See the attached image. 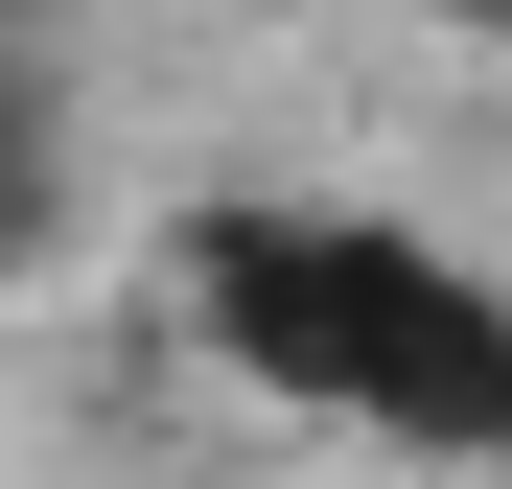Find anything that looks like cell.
Wrapping results in <instances>:
<instances>
[{
  "label": "cell",
  "instance_id": "cell-1",
  "mask_svg": "<svg viewBox=\"0 0 512 489\" xmlns=\"http://www.w3.org/2000/svg\"><path fill=\"white\" fill-rule=\"evenodd\" d=\"M163 303H187L210 373H256L326 443L512 466V280L443 257V233H396V210H187Z\"/></svg>",
  "mask_w": 512,
  "mask_h": 489
},
{
  "label": "cell",
  "instance_id": "cell-2",
  "mask_svg": "<svg viewBox=\"0 0 512 489\" xmlns=\"http://www.w3.org/2000/svg\"><path fill=\"white\" fill-rule=\"evenodd\" d=\"M419 24H466V47H512V0H419Z\"/></svg>",
  "mask_w": 512,
  "mask_h": 489
}]
</instances>
